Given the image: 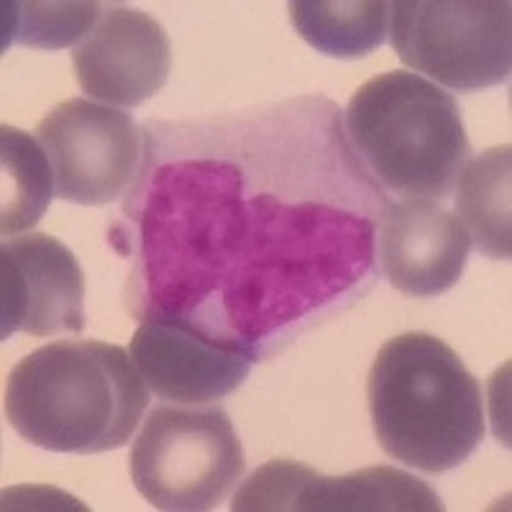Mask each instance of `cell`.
<instances>
[{
    "mask_svg": "<svg viewBox=\"0 0 512 512\" xmlns=\"http://www.w3.org/2000/svg\"><path fill=\"white\" fill-rule=\"evenodd\" d=\"M0 164H3V205L0 231L16 236L29 231L52 203L54 177L39 141L21 128H0Z\"/></svg>",
    "mask_w": 512,
    "mask_h": 512,
    "instance_id": "9a60e30c",
    "label": "cell"
},
{
    "mask_svg": "<svg viewBox=\"0 0 512 512\" xmlns=\"http://www.w3.org/2000/svg\"><path fill=\"white\" fill-rule=\"evenodd\" d=\"M128 354L149 390L177 405H205L231 395L254 364L172 318L141 320Z\"/></svg>",
    "mask_w": 512,
    "mask_h": 512,
    "instance_id": "7c38bea8",
    "label": "cell"
},
{
    "mask_svg": "<svg viewBox=\"0 0 512 512\" xmlns=\"http://www.w3.org/2000/svg\"><path fill=\"white\" fill-rule=\"evenodd\" d=\"M367 405L384 454L425 474L461 466L484 438L477 377L431 333H402L379 349Z\"/></svg>",
    "mask_w": 512,
    "mask_h": 512,
    "instance_id": "3957f363",
    "label": "cell"
},
{
    "mask_svg": "<svg viewBox=\"0 0 512 512\" xmlns=\"http://www.w3.org/2000/svg\"><path fill=\"white\" fill-rule=\"evenodd\" d=\"M72 64L90 100L136 108L164 88L172 49L152 16L123 3H103L98 24L72 52Z\"/></svg>",
    "mask_w": 512,
    "mask_h": 512,
    "instance_id": "30bf717a",
    "label": "cell"
},
{
    "mask_svg": "<svg viewBox=\"0 0 512 512\" xmlns=\"http://www.w3.org/2000/svg\"><path fill=\"white\" fill-rule=\"evenodd\" d=\"M351 149L392 195L446 200L472 146L454 95L415 72H384L351 95L344 113Z\"/></svg>",
    "mask_w": 512,
    "mask_h": 512,
    "instance_id": "277c9868",
    "label": "cell"
},
{
    "mask_svg": "<svg viewBox=\"0 0 512 512\" xmlns=\"http://www.w3.org/2000/svg\"><path fill=\"white\" fill-rule=\"evenodd\" d=\"M390 44L405 67L438 88H495L512 72L510 0H397Z\"/></svg>",
    "mask_w": 512,
    "mask_h": 512,
    "instance_id": "8992f818",
    "label": "cell"
},
{
    "mask_svg": "<svg viewBox=\"0 0 512 512\" xmlns=\"http://www.w3.org/2000/svg\"><path fill=\"white\" fill-rule=\"evenodd\" d=\"M149 392L126 349L67 338L18 361L6 418L18 436L57 454H105L131 441Z\"/></svg>",
    "mask_w": 512,
    "mask_h": 512,
    "instance_id": "7a4b0ae2",
    "label": "cell"
},
{
    "mask_svg": "<svg viewBox=\"0 0 512 512\" xmlns=\"http://www.w3.org/2000/svg\"><path fill=\"white\" fill-rule=\"evenodd\" d=\"M139 175L111 244L123 303L267 361L354 308L379 280L390 195L323 95L146 121Z\"/></svg>",
    "mask_w": 512,
    "mask_h": 512,
    "instance_id": "6da1fadb",
    "label": "cell"
},
{
    "mask_svg": "<svg viewBox=\"0 0 512 512\" xmlns=\"http://www.w3.org/2000/svg\"><path fill=\"white\" fill-rule=\"evenodd\" d=\"M233 512H443L441 497L395 466L326 477L290 459L259 466L233 495Z\"/></svg>",
    "mask_w": 512,
    "mask_h": 512,
    "instance_id": "ba28073f",
    "label": "cell"
},
{
    "mask_svg": "<svg viewBox=\"0 0 512 512\" xmlns=\"http://www.w3.org/2000/svg\"><path fill=\"white\" fill-rule=\"evenodd\" d=\"M103 3H3V52L11 44L31 49H67L93 31L98 24Z\"/></svg>",
    "mask_w": 512,
    "mask_h": 512,
    "instance_id": "2e32d148",
    "label": "cell"
},
{
    "mask_svg": "<svg viewBox=\"0 0 512 512\" xmlns=\"http://www.w3.org/2000/svg\"><path fill=\"white\" fill-rule=\"evenodd\" d=\"M0 338H54L85 328V277L62 241L47 233L8 236L0 246Z\"/></svg>",
    "mask_w": 512,
    "mask_h": 512,
    "instance_id": "9c48e42d",
    "label": "cell"
},
{
    "mask_svg": "<svg viewBox=\"0 0 512 512\" xmlns=\"http://www.w3.org/2000/svg\"><path fill=\"white\" fill-rule=\"evenodd\" d=\"M377 264L384 280L410 297H436L461 280L472 249L464 223L433 200L408 198L382 213Z\"/></svg>",
    "mask_w": 512,
    "mask_h": 512,
    "instance_id": "8fae6325",
    "label": "cell"
},
{
    "mask_svg": "<svg viewBox=\"0 0 512 512\" xmlns=\"http://www.w3.org/2000/svg\"><path fill=\"white\" fill-rule=\"evenodd\" d=\"M136 492L157 510H213L244 474L239 433L223 408L159 405L131 446Z\"/></svg>",
    "mask_w": 512,
    "mask_h": 512,
    "instance_id": "5b68a950",
    "label": "cell"
},
{
    "mask_svg": "<svg viewBox=\"0 0 512 512\" xmlns=\"http://www.w3.org/2000/svg\"><path fill=\"white\" fill-rule=\"evenodd\" d=\"M36 141L52 167L57 198L77 205L121 200L139 175L144 136L128 113L72 98L41 118Z\"/></svg>",
    "mask_w": 512,
    "mask_h": 512,
    "instance_id": "52a82bcc",
    "label": "cell"
},
{
    "mask_svg": "<svg viewBox=\"0 0 512 512\" xmlns=\"http://www.w3.org/2000/svg\"><path fill=\"white\" fill-rule=\"evenodd\" d=\"M290 18L310 47L338 59L367 57L390 34L384 0H292Z\"/></svg>",
    "mask_w": 512,
    "mask_h": 512,
    "instance_id": "5bb4252c",
    "label": "cell"
},
{
    "mask_svg": "<svg viewBox=\"0 0 512 512\" xmlns=\"http://www.w3.org/2000/svg\"><path fill=\"white\" fill-rule=\"evenodd\" d=\"M510 144L492 146L484 154L466 162L459 177L456 213L469 239L489 259H510V187H512Z\"/></svg>",
    "mask_w": 512,
    "mask_h": 512,
    "instance_id": "4fadbf2b",
    "label": "cell"
}]
</instances>
